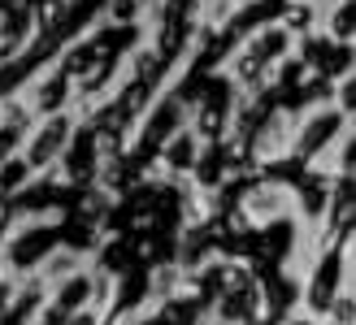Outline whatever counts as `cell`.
Segmentation results:
<instances>
[{
  "instance_id": "cell-11",
  "label": "cell",
  "mask_w": 356,
  "mask_h": 325,
  "mask_svg": "<svg viewBox=\"0 0 356 325\" xmlns=\"http://www.w3.org/2000/svg\"><path fill=\"white\" fill-rule=\"evenodd\" d=\"M243 5H257V0H239V9H243Z\"/></svg>"
},
{
  "instance_id": "cell-12",
  "label": "cell",
  "mask_w": 356,
  "mask_h": 325,
  "mask_svg": "<svg viewBox=\"0 0 356 325\" xmlns=\"http://www.w3.org/2000/svg\"><path fill=\"white\" fill-rule=\"evenodd\" d=\"M317 325H330V321H317Z\"/></svg>"
},
{
  "instance_id": "cell-7",
  "label": "cell",
  "mask_w": 356,
  "mask_h": 325,
  "mask_svg": "<svg viewBox=\"0 0 356 325\" xmlns=\"http://www.w3.org/2000/svg\"><path fill=\"white\" fill-rule=\"evenodd\" d=\"M48 303L57 312H83V308H92V260H87L83 269H74L70 278H61L57 286H48Z\"/></svg>"
},
{
  "instance_id": "cell-8",
  "label": "cell",
  "mask_w": 356,
  "mask_h": 325,
  "mask_svg": "<svg viewBox=\"0 0 356 325\" xmlns=\"http://www.w3.org/2000/svg\"><path fill=\"white\" fill-rule=\"evenodd\" d=\"M326 321L330 325H356V291H352V286H343V291L330 299Z\"/></svg>"
},
{
  "instance_id": "cell-5",
  "label": "cell",
  "mask_w": 356,
  "mask_h": 325,
  "mask_svg": "<svg viewBox=\"0 0 356 325\" xmlns=\"http://www.w3.org/2000/svg\"><path fill=\"white\" fill-rule=\"evenodd\" d=\"M31 40H35V17H31L26 5L0 13V74H5V69H13L17 61L26 57Z\"/></svg>"
},
{
  "instance_id": "cell-10",
  "label": "cell",
  "mask_w": 356,
  "mask_h": 325,
  "mask_svg": "<svg viewBox=\"0 0 356 325\" xmlns=\"http://www.w3.org/2000/svg\"><path fill=\"white\" fill-rule=\"evenodd\" d=\"M287 5H322V0H287Z\"/></svg>"
},
{
  "instance_id": "cell-6",
  "label": "cell",
  "mask_w": 356,
  "mask_h": 325,
  "mask_svg": "<svg viewBox=\"0 0 356 325\" xmlns=\"http://www.w3.org/2000/svg\"><path fill=\"white\" fill-rule=\"evenodd\" d=\"M87 260H92V251H87V247H74V243L57 239V243L44 251V260L35 265V278H40L44 286H57L61 278H70V274H74V269H83Z\"/></svg>"
},
{
  "instance_id": "cell-1",
  "label": "cell",
  "mask_w": 356,
  "mask_h": 325,
  "mask_svg": "<svg viewBox=\"0 0 356 325\" xmlns=\"http://www.w3.org/2000/svg\"><path fill=\"white\" fill-rule=\"evenodd\" d=\"M343 131H352V122L330 100L291 104V165L309 169L313 160H322L330 152V143L339 139Z\"/></svg>"
},
{
  "instance_id": "cell-4",
  "label": "cell",
  "mask_w": 356,
  "mask_h": 325,
  "mask_svg": "<svg viewBox=\"0 0 356 325\" xmlns=\"http://www.w3.org/2000/svg\"><path fill=\"white\" fill-rule=\"evenodd\" d=\"M9 92H17V96L31 104L35 122L52 117V113H70V108H74V83H70L52 61L40 65V69H31V74L17 83V87H9Z\"/></svg>"
},
{
  "instance_id": "cell-9",
  "label": "cell",
  "mask_w": 356,
  "mask_h": 325,
  "mask_svg": "<svg viewBox=\"0 0 356 325\" xmlns=\"http://www.w3.org/2000/svg\"><path fill=\"white\" fill-rule=\"evenodd\" d=\"M65 325H109V317H100L96 308H83V312H70Z\"/></svg>"
},
{
  "instance_id": "cell-3",
  "label": "cell",
  "mask_w": 356,
  "mask_h": 325,
  "mask_svg": "<svg viewBox=\"0 0 356 325\" xmlns=\"http://www.w3.org/2000/svg\"><path fill=\"white\" fill-rule=\"evenodd\" d=\"M79 113L70 108V113H52V117H40L31 126V135L22 143V165L31 169V178L40 183V178L52 169V165H61L65 152L74 148V135H79Z\"/></svg>"
},
{
  "instance_id": "cell-2",
  "label": "cell",
  "mask_w": 356,
  "mask_h": 325,
  "mask_svg": "<svg viewBox=\"0 0 356 325\" xmlns=\"http://www.w3.org/2000/svg\"><path fill=\"white\" fill-rule=\"evenodd\" d=\"M226 204L243 217L248 230H274V226H291V204H296V183L291 178H252L243 183L235 195H226Z\"/></svg>"
}]
</instances>
